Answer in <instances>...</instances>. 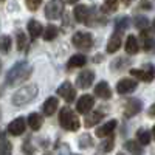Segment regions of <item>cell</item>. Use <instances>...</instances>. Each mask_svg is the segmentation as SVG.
<instances>
[{"instance_id":"obj_1","label":"cell","mask_w":155,"mask_h":155,"mask_svg":"<svg viewBox=\"0 0 155 155\" xmlns=\"http://www.w3.org/2000/svg\"><path fill=\"white\" fill-rule=\"evenodd\" d=\"M33 73V67L27 61H19L12 65L8 73H6V78H5V82L8 87H14V85H19L20 82H23L25 79H28Z\"/></svg>"},{"instance_id":"obj_2","label":"cell","mask_w":155,"mask_h":155,"mask_svg":"<svg viewBox=\"0 0 155 155\" xmlns=\"http://www.w3.org/2000/svg\"><path fill=\"white\" fill-rule=\"evenodd\" d=\"M39 95V87L36 84H28L22 88H19L17 92L11 96V102L16 107H25L30 102H33Z\"/></svg>"},{"instance_id":"obj_3","label":"cell","mask_w":155,"mask_h":155,"mask_svg":"<svg viewBox=\"0 0 155 155\" xmlns=\"http://www.w3.org/2000/svg\"><path fill=\"white\" fill-rule=\"evenodd\" d=\"M59 124L62 129H65L68 132H76L79 129L81 123L79 118L76 116V113L70 107H62L59 112Z\"/></svg>"},{"instance_id":"obj_4","label":"cell","mask_w":155,"mask_h":155,"mask_svg":"<svg viewBox=\"0 0 155 155\" xmlns=\"http://www.w3.org/2000/svg\"><path fill=\"white\" fill-rule=\"evenodd\" d=\"M71 44L79 50H90L93 47V36L87 31H76L71 37Z\"/></svg>"},{"instance_id":"obj_5","label":"cell","mask_w":155,"mask_h":155,"mask_svg":"<svg viewBox=\"0 0 155 155\" xmlns=\"http://www.w3.org/2000/svg\"><path fill=\"white\" fill-rule=\"evenodd\" d=\"M64 12V2L62 0H50L45 5V17L50 20L61 19V14Z\"/></svg>"},{"instance_id":"obj_6","label":"cell","mask_w":155,"mask_h":155,"mask_svg":"<svg viewBox=\"0 0 155 155\" xmlns=\"http://www.w3.org/2000/svg\"><path fill=\"white\" fill-rule=\"evenodd\" d=\"M130 74L134 78H137V79L144 81V82H152L155 78V67L152 64H146V65H143V68H138V70L132 68Z\"/></svg>"},{"instance_id":"obj_7","label":"cell","mask_w":155,"mask_h":155,"mask_svg":"<svg viewBox=\"0 0 155 155\" xmlns=\"http://www.w3.org/2000/svg\"><path fill=\"white\" fill-rule=\"evenodd\" d=\"M102 8H98V6H90V12H88V17H87V22L85 25L88 27H96V25H106L107 23V17L104 14H101Z\"/></svg>"},{"instance_id":"obj_8","label":"cell","mask_w":155,"mask_h":155,"mask_svg":"<svg viewBox=\"0 0 155 155\" xmlns=\"http://www.w3.org/2000/svg\"><path fill=\"white\" fill-rule=\"evenodd\" d=\"M141 110H143V102L137 98L127 99L124 102V107H123V113H124L126 118H132V116L138 115Z\"/></svg>"},{"instance_id":"obj_9","label":"cell","mask_w":155,"mask_h":155,"mask_svg":"<svg viewBox=\"0 0 155 155\" xmlns=\"http://www.w3.org/2000/svg\"><path fill=\"white\" fill-rule=\"evenodd\" d=\"M58 95L62 98V99H65L67 102H73V99L76 98V90L73 87V84L70 81H65V82H62L59 87H58Z\"/></svg>"},{"instance_id":"obj_10","label":"cell","mask_w":155,"mask_h":155,"mask_svg":"<svg viewBox=\"0 0 155 155\" xmlns=\"http://www.w3.org/2000/svg\"><path fill=\"white\" fill-rule=\"evenodd\" d=\"M93 81H95L93 70H82L76 78V85L79 88H82V90H85V88H88L90 85L93 84Z\"/></svg>"},{"instance_id":"obj_11","label":"cell","mask_w":155,"mask_h":155,"mask_svg":"<svg viewBox=\"0 0 155 155\" xmlns=\"http://www.w3.org/2000/svg\"><path fill=\"white\" fill-rule=\"evenodd\" d=\"M93 106H95V98L92 95H82L76 102V110L82 115H87L93 109Z\"/></svg>"},{"instance_id":"obj_12","label":"cell","mask_w":155,"mask_h":155,"mask_svg":"<svg viewBox=\"0 0 155 155\" xmlns=\"http://www.w3.org/2000/svg\"><path fill=\"white\" fill-rule=\"evenodd\" d=\"M137 87H138V82L135 79L123 78V79L118 81V84H116V92H118L120 95H127V93H132Z\"/></svg>"},{"instance_id":"obj_13","label":"cell","mask_w":155,"mask_h":155,"mask_svg":"<svg viewBox=\"0 0 155 155\" xmlns=\"http://www.w3.org/2000/svg\"><path fill=\"white\" fill-rule=\"evenodd\" d=\"M25 127H27V121H25L22 116H19V118L12 120L8 124V134L12 135V137H19L25 132Z\"/></svg>"},{"instance_id":"obj_14","label":"cell","mask_w":155,"mask_h":155,"mask_svg":"<svg viewBox=\"0 0 155 155\" xmlns=\"http://www.w3.org/2000/svg\"><path fill=\"white\" fill-rule=\"evenodd\" d=\"M116 124H118V121H116V120H110V121H107L106 124H102V126H99V127L96 129V130H95V135H96L98 138H106V137H110V135H112V132L115 130Z\"/></svg>"},{"instance_id":"obj_15","label":"cell","mask_w":155,"mask_h":155,"mask_svg":"<svg viewBox=\"0 0 155 155\" xmlns=\"http://www.w3.org/2000/svg\"><path fill=\"white\" fill-rule=\"evenodd\" d=\"M121 45H123V36H121V33L115 31V33L110 36V39H109L106 50H107V53H115V51L120 50Z\"/></svg>"},{"instance_id":"obj_16","label":"cell","mask_w":155,"mask_h":155,"mask_svg":"<svg viewBox=\"0 0 155 155\" xmlns=\"http://www.w3.org/2000/svg\"><path fill=\"white\" fill-rule=\"evenodd\" d=\"M95 95L101 99H110L112 98V90L106 81H99L95 85Z\"/></svg>"},{"instance_id":"obj_17","label":"cell","mask_w":155,"mask_h":155,"mask_svg":"<svg viewBox=\"0 0 155 155\" xmlns=\"http://www.w3.org/2000/svg\"><path fill=\"white\" fill-rule=\"evenodd\" d=\"M27 30H28V34H30V37L33 39H37L39 36H41L45 30H44V27H42V23L41 22H37V20H34V19H31L30 22H28V27H27Z\"/></svg>"},{"instance_id":"obj_18","label":"cell","mask_w":155,"mask_h":155,"mask_svg":"<svg viewBox=\"0 0 155 155\" xmlns=\"http://www.w3.org/2000/svg\"><path fill=\"white\" fill-rule=\"evenodd\" d=\"M88 12H90V8L88 6H85V5H76L74 9H73L74 20L79 22V23H85L87 22V17H88Z\"/></svg>"},{"instance_id":"obj_19","label":"cell","mask_w":155,"mask_h":155,"mask_svg":"<svg viewBox=\"0 0 155 155\" xmlns=\"http://www.w3.org/2000/svg\"><path fill=\"white\" fill-rule=\"evenodd\" d=\"M124 50H126L127 54H137V53H138V50H140V42H138V39H137L134 34H129V36H127Z\"/></svg>"},{"instance_id":"obj_20","label":"cell","mask_w":155,"mask_h":155,"mask_svg":"<svg viewBox=\"0 0 155 155\" xmlns=\"http://www.w3.org/2000/svg\"><path fill=\"white\" fill-rule=\"evenodd\" d=\"M102 118H104V113H102L101 110H95V112H92V113L85 115L84 124H85V127H93V126H96L99 121H102Z\"/></svg>"},{"instance_id":"obj_21","label":"cell","mask_w":155,"mask_h":155,"mask_svg":"<svg viewBox=\"0 0 155 155\" xmlns=\"http://www.w3.org/2000/svg\"><path fill=\"white\" fill-rule=\"evenodd\" d=\"M58 106H59V101H58V98H54V96H50V98H47L45 99V102H44V113L47 115V116H51V115H54L56 113V110H58Z\"/></svg>"},{"instance_id":"obj_22","label":"cell","mask_w":155,"mask_h":155,"mask_svg":"<svg viewBox=\"0 0 155 155\" xmlns=\"http://www.w3.org/2000/svg\"><path fill=\"white\" fill-rule=\"evenodd\" d=\"M87 62V58L84 54H73L68 62H67V70H73V68H78V67H84Z\"/></svg>"},{"instance_id":"obj_23","label":"cell","mask_w":155,"mask_h":155,"mask_svg":"<svg viewBox=\"0 0 155 155\" xmlns=\"http://www.w3.org/2000/svg\"><path fill=\"white\" fill-rule=\"evenodd\" d=\"M44 124V116H41L39 113L33 112L28 115V126L33 129V130H39Z\"/></svg>"},{"instance_id":"obj_24","label":"cell","mask_w":155,"mask_h":155,"mask_svg":"<svg viewBox=\"0 0 155 155\" xmlns=\"http://www.w3.org/2000/svg\"><path fill=\"white\" fill-rule=\"evenodd\" d=\"M141 45H143V50L144 51H150V50H153V45H155V41L152 39V36H150V33L149 31H141Z\"/></svg>"},{"instance_id":"obj_25","label":"cell","mask_w":155,"mask_h":155,"mask_svg":"<svg viewBox=\"0 0 155 155\" xmlns=\"http://www.w3.org/2000/svg\"><path fill=\"white\" fill-rule=\"evenodd\" d=\"M123 147H124L126 150H129V152H132L134 155H135V153H137V155H141V152H143V146H141L138 141H135V140H127Z\"/></svg>"},{"instance_id":"obj_26","label":"cell","mask_w":155,"mask_h":155,"mask_svg":"<svg viewBox=\"0 0 155 155\" xmlns=\"http://www.w3.org/2000/svg\"><path fill=\"white\" fill-rule=\"evenodd\" d=\"M130 59L129 58H118V59H115L113 62H112V65H110V68L113 70V71H118V70H123V68H126L127 65H130Z\"/></svg>"},{"instance_id":"obj_27","label":"cell","mask_w":155,"mask_h":155,"mask_svg":"<svg viewBox=\"0 0 155 155\" xmlns=\"http://www.w3.org/2000/svg\"><path fill=\"white\" fill-rule=\"evenodd\" d=\"M137 141L141 146H147L150 143V134L146 130V129H138L137 132Z\"/></svg>"},{"instance_id":"obj_28","label":"cell","mask_w":155,"mask_h":155,"mask_svg":"<svg viewBox=\"0 0 155 155\" xmlns=\"http://www.w3.org/2000/svg\"><path fill=\"white\" fill-rule=\"evenodd\" d=\"M58 34H59V28L56 25H48L44 31V39L45 41H53V39L58 37Z\"/></svg>"},{"instance_id":"obj_29","label":"cell","mask_w":155,"mask_h":155,"mask_svg":"<svg viewBox=\"0 0 155 155\" xmlns=\"http://www.w3.org/2000/svg\"><path fill=\"white\" fill-rule=\"evenodd\" d=\"M134 25H135V28L144 31V30H147V27H149V20H147V17H144V16H135Z\"/></svg>"},{"instance_id":"obj_30","label":"cell","mask_w":155,"mask_h":155,"mask_svg":"<svg viewBox=\"0 0 155 155\" xmlns=\"http://www.w3.org/2000/svg\"><path fill=\"white\" fill-rule=\"evenodd\" d=\"M127 28H129V17L127 16H123V17L116 19V22H115V31L121 33V31H124Z\"/></svg>"},{"instance_id":"obj_31","label":"cell","mask_w":155,"mask_h":155,"mask_svg":"<svg viewBox=\"0 0 155 155\" xmlns=\"http://www.w3.org/2000/svg\"><path fill=\"white\" fill-rule=\"evenodd\" d=\"M78 141H79L78 144H79V147H81V149H88L90 146L93 144L92 137H90L88 134H82V135L79 137V140H78Z\"/></svg>"},{"instance_id":"obj_32","label":"cell","mask_w":155,"mask_h":155,"mask_svg":"<svg viewBox=\"0 0 155 155\" xmlns=\"http://www.w3.org/2000/svg\"><path fill=\"white\" fill-rule=\"evenodd\" d=\"M11 44H12L11 36L3 34L2 36V53L3 54H6V53H9V51H11Z\"/></svg>"},{"instance_id":"obj_33","label":"cell","mask_w":155,"mask_h":155,"mask_svg":"<svg viewBox=\"0 0 155 155\" xmlns=\"http://www.w3.org/2000/svg\"><path fill=\"white\" fill-rule=\"evenodd\" d=\"M113 147H115V138L113 137H109L106 141H102V143H101V150L106 152V153L110 152Z\"/></svg>"},{"instance_id":"obj_34","label":"cell","mask_w":155,"mask_h":155,"mask_svg":"<svg viewBox=\"0 0 155 155\" xmlns=\"http://www.w3.org/2000/svg\"><path fill=\"white\" fill-rule=\"evenodd\" d=\"M12 153V144L6 141L5 134H2V155H11Z\"/></svg>"},{"instance_id":"obj_35","label":"cell","mask_w":155,"mask_h":155,"mask_svg":"<svg viewBox=\"0 0 155 155\" xmlns=\"http://www.w3.org/2000/svg\"><path fill=\"white\" fill-rule=\"evenodd\" d=\"M16 37H17V50L19 51H23L25 47H27V36H25L22 31H17Z\"/></svg>"},{"instance_id":"obj_36","label":"cell","mask_w":155,"mask_h":155,"mask_svg":"<svg viewBox=\"0 0 155 155\" xmlns=\"http://www.w3.org/2000/svg\"><path fill=\"white\" fill-rule=\"evenodd\" d=\"M104 9L106 12H115L116 9H118V0H104Z\"/></svg>"},{"instance_id":"obj_37","label":"cell","mask_w":155,"mask_h":155,"mask_svg":"<svg viewBox=\"0 0 155 155\" xmlns=\"http://www.w3.org/2000/svg\"><path fill=\"white\" fill-rule=\"evenodd\" d=\"M22 150H23L25 155H33L34 147L31 146V138H27V141H25V143L22 144Z\"/></svg>"},{"instance_id":"obj_38","label":"cell","mask_w":155,"mask_h":155,"mask_svg":"<svg viewBox=\"0 0 155 155\" xmlns=\"http://www.w3.org/2000/svg\"><path fill=\"white\" fill-rule=\"evenodd\" d=\"M42 2H44V0H25V3H27V8H28L30 11H36L39 6L42 5Z\"/></svg>"},{"instance_id":"obj_39","label":"cell","mask_w":155,"mask_h":155,"mask_svg":"<svg viewBox=\"0 0 155 155\" xmlns=\"http://www.w3.org/2000/svg\"><path fill=\"white\" fill-rule=\"evenodd\" d=\"M141 8L143 9H152V5L149 0H141Z\"/></svg>"},{"instance_id":"obj_40","label":"cell","mask_w":155,"mask_h":155,"mask_svg":"<svg viewBox=\"0 0 155 155\" xmlns=\"http://www.w3.org/2000/svg\"><path fill=\"white\" fill-rule=\"evenodd\" d=\"M147 115L150 116V118H155V102L149 107V110H147Z\"/></svg>"},{"instance_id":"obj_41","label":"cell","mask_w":155,"mask_h":155,"mask_svg":"<svg viewBox=\"0 0 155 155\" xmlns=\"http://www.w3.org/2000/svg\"><path fill=\"white\" fill-rule=\"evenodd\" d=\"M121 2H123V5H124V6H130L134 0H121Z\"/></svg>"},{"instance_id":"obj_42","label":"cell","mask_w":155,"mask_h":155,"mask_svg":"<svg viewBox=\"0 0 155 155\" xmlns=\"http://www.w3.org/2000/svg\"><path fill=\"white\" fill-rule=\"evenodd\" d=\"M102 59H104V58H102V56H95V58H93V62L96 64V62H101Z\"/></svg>"},{"instance_id":"obj_43","label":"cell","mask_w":155,"mask_h":155,"mask_svg":"<svg viewBox=\"0 0 155 155\" xmlns=\"http://www.w3.org/2000/svg\"><path fill=\"white\" fill-rule=\"evenodd\" d=\"M67 2H68V3H71V5H73V3H78V2H79V0H67Z\"/></svg>"},{"instance_id":"obj_44","label":"cell","mask_w":155,"mask_h":155,"mask_svg":"<svg viewBox=\"0 0 155 155\" xmlns=\"http://www.w3.org/2000/svg\"><path fill=\"white\" fill-rule=\"evenodd\" d=\"M152 30L155 31V19H153V22H152Z\"/></svg>"},{"instance_id":"obj_45","label":"cell","mask_w":155,"mask_h":155,"mask_svg":"<svg viewBox=\"0 0 155 155\" xmlns=\"http://www.w3.org/2000/svg\"><path fill=\"white\" fill-rule=\"evenodd\" d=\"M152 135H153V138H155V126H153V129H152Z\"/></svg>"},{"instance_id":"obj_46","label":"cell","mask_w":155,"mask_h":155,"mask_svg":"<svg viewBox=\"0 0 155 155\" xmlns=\"http://www.w3.org/2000/svg\"><path fill=\"white\" fill-rule=\"evenodd\" d=\"M116 155H127V153H123V152H120V153H116Z\"/></svg>"},{"instance_id":"obj_47","label":"cell","mask_w":155,"mask_h":155,"mask_svg":"<svg viewBox=\"0 0 155 155\" xmlns=\"http://www.w3.org/2000/svg\"><path fill=\"white\" fill-rule=\"evenodd\" d=\"M152 51H153V54H155V45H153V50H152Z\"/></svg>"},{"instance_id":"obj_48","label":"cell","mask_w":155,"mask_h":155,"mask_svg":"<svg viewBox=\"0 0 155 155\" xmlns=\"http://www.w3.org/2000/svg\"><path fill=\"white\" fill-rule=\"evenodd\" d=\"M2 2H5V0H2Z\"/></svg>"}]
</instances>
